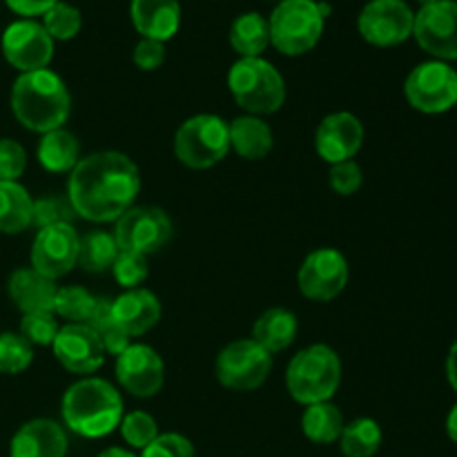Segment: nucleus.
I'll return each instance as SVG.
<instances>
[{
    "instance_id": "nucleus-33",
    "label": "nucleus",
    "mask_w": 457,
    "mask_h": 457,
    "mask_svg": "<svg viewBox=\"0 0 457 457\" xmlns=\"http://www.w3.org/2000/svg\"><path fill=\"white\" fill-rule=\"evenodd\" d=\"M34 361V346L21 333L0 335V373L21 375Z\"/></svg>"
},
{
    "instance_id": "nucleus-31",
    "label": "nucleus",
    "mask_w": 457,
    "mask_h": 457,
    "mask_svg": "<svg viewBox=\"0 0 457 457\" xmlns=\"http://www.w3.org/2000/svg\"><path fill=\"white\" fill-rule=\"evenodd\" d=\"M79 217L71 205L70 196L62 195H47L34 199V208H31V223L38 230L52 226H74V219Z\"/></svg>"
},
{
    "instance_id": "nucleus-47",
    "label": "nucleus",
    "mask_w": 457,
    "mask_h": 457,
    "mask_svg": "<svg viewBox=\"0 0 457 457\" xmlns=\"http://www.w3.org/2000/svg\"><path fill=\"white\" fill-rule=\"evenodd\" d=\"M98 457H137V455H134L132 451L120 449V446H110V449L103 451V453L98 455Z\"/></svg>"
},
{
    "instance_id": "nucleus-36",
    "label": "nucleus",
    "mask_w": 457,
    "mask_h": 457,
    "mask_svg": "<svg viewBox=\"0 0 457 457\" xmlns=\"http://www.w3.org/2000/svg\"><path fill=\"white\" fill-rule=\"evenodd\" d=\"M112 272H114L116 284L123 286L125 290H132L141 288V284L147 279V275H150V266H147L145 254L120 250L114 266H112Z\"/></svg>"
},
{
    "instance_id": "nucleus-14",
    "label": "nucleus",
    "mask_w": 457,
    "mask_h": 457,
    "mask_svg": "<svg viewBox=\"0 0 457 457\" xmlns=\"http://www.w3.org/2000/svg\"><path fill=\"white\" fill-rule=\"evenodd\" d=\"M3 54L21 74L47 70L54 58V38L34 21H16L4 29Z\"/></svg>"
},
{
    "instance_id": "nucleus-7",
    "label": "nucleus",
    "mask_w": 457,
    "mask_h": 457,
    "mask_svg": "<svg viewBox=\"0 0 457 457\" xmlns=\"http://www.w3.org/2000/svg\"><path fill=\"white\" fill-rule=\"evenodd\" d=\"M230 152V129L217 114H196L179 125L174 154L186 168L208 170L221 163Z\"/></svg>"
},
{
    "instance_id": "nucleus-17",
    "label": "nucleus",
    "mask_w": 457,
    "mask_h": 457,
    "mask_svg": "<svg viewBox=\"0 0 457 457\" xmlns=\"http://www.w3.org/2000/svg\"><path fill=\"white\" fill-rule=\"evenodd\" d=\"M52 348L62 369L74 375L94 373V370L101 369L103 360H105V348L87 324L62 326L54 339Z\"/></svg>"
},
{
    "instance_id": "nucleus-4",
    "label": "nucleus",
    "mask_w": 457,
    "mask_h": 457,
    "mask_svg": "<svg viewBox=\"0 0 457 457\" xmlns=\"http://www.w3.org/2000/svg\"><path fill=\"white\" fill-rule=\"evenodd\" d=\"M342 384V360L326 344H312L290 360L286 386L290 397L303 406L330 402Z\"/></svg>"
},
{
    "instance_id": "nucleus-20",
    "label": "nucleus",
    "mask_w": 457,
    "mask_h": 457,
    "mask_svg": "<svg viewBox=\"0 0 457 457\" xmlns=\"http://www.w3.org/2000/svg\"><path fill=\"white\" fill-rule=\"evenodd\" d=\"M9 299L13 306L22 312H54V302H56L58 286L49 277L40 275L34 268H18L7 284Z\"/></svg>"
},
{
    "instance_id": "nucleus-13",
    "label": "nucleus",
    "mask_w": 457,
    "mask_h": 457,
    "mask_svg": "<svg viewBox=\"0 0 457 457\" xmlns=\"http://www.w3.org/2000/svg\"><path fill=\"white\" fill-rule=\"evenodd\" d=\"M413 36L420 47L440 61L457 58V3L437 0L415 13Z\"/></svg>"
},
{
    "instance_id": "nucleus-25",
    "label": "nucleus",
    "mask_w": 457,
    "mask_h": 457,
    "mask_svg": "<svg viewBox=\"0 0 457 457\" xmlns=\"http://www.w3.org/2000/svg\"><path fill=\"white\" fill-rule=\"evenodd\" d=\"M36 156H38V163L47 172H71L80 161L79 138L71 132H67L65 128L52 129V132L43 134Z\"/></svg>"
},
{
    "instance_id": "nucleus-23",
    "label": "nucleus",
    "mask_w": 457,
    "mask_h": 457,
    "mask_svg": "<svg viewBox=\"0 0 457 457\" xmlns=\"http://www.w3.org/2000/svg\"><path fill=\"white\" fill-rule=\"evenodd\" d=\"M228 129H230V150H235L245 161L266 159L275 145L270 125L259 116H239L228 125Z\"/></svg>"
},
{
    "instance_id": "nucleus-22",
    "label": "nucleus",
    "mask_w": 457,
    "mask_h": 457,
    "mask_svg": "<svg viewBox=\"0 0 457 457\" xmlns=\"http://www.w3.org/2000/svg\"><path fill=\"white\" fill-rule=\"evenodd\" d=\"M129 16L143 38L165 43L181 25V4L179 0H132Z\"/></svg>"
},
{
    "instance_id": "nucleus-30",
    "label": "nucleus",
    "mask_w": 457,
    "mask_h": 457,
    "mask_svg": "<svg viewBox=\"0 0 457 457\" xmlns=\"http://www.w3.org/2000/svg\"><path fill=\"white\" fill-rule=\"evenodd\" d=\"M339 446L346 457H373L382 446V428L375 420L357 418L344 424Z\"/></svg>"
},
{
    "instance_id": "nucleus-44",
    "label": "nucleus",
    "mask_w": 457,
    "mask_h": 457,
    "mask_svg": "<svg viewBox=\"0 0 457 457\" xmlns=\"http://www.w3.org/2000/svg\"><path fill=\"white\" fill-rule=\"evenodd\" d=\"M4 3L21 16H45L58 0H4Z\"/></svg>"
},
{
    "instance_id": "nucleus-21",
    "label": "nucleus",
    "mask_w": 457,
    "mask_h": 457,
    "mask_svg": "<svg viewBox=\"0 0 457 457\" xmlns=\"http://www.w3.org/2000/svg\"><path fill=\"white\" fill-rule=\"evenodd\" d=\"M114 302V317L120 328L129 337H141L150 333L161 320V302L152 290L132 288L125 290L120 297L112 299Z\"/></svg>"
},
{
    "instance_id": "nucleus-11",
    "label": "nucleus",
    "mask_w": 457,
    "mask_h": 457,
    "mask_svg": "<svg viewBox=\"0 0 457 457\" xmlns=\"http://www.w3.org/2000/svg\"><path fill=\"white\" fill-rule=\"evenodd\" d=\"M415 13L404 0H370L360 13V34L375 47H395L413 34Z\"/></svg>"
},
{
    "instance_id": "nucleus-42",
    "label": "nucleus",
    "mask_w": 457,
    "mask_h": 457,
    "mask_svg": "<svg viewBox=\"0 0 457 457\" xmlns=\"http://www.w3.org/2000/svg\"><path fill=\"white\" fill-rule=\"evenodd\" d=\"M98 339H101L103 348H105V355L110 353V355L119 357L125 348L132 346V337L120 328L119 321H114V324L107 326L105 330H101V333H98Z\"/></svg>"
},
{
    "instance_id": "nucleus-18",
    "label": "nucleus",
    "mask_w": 457,
    "mask_h": 457,
    "mask_svg": "<svg viewBox=\"0 0 457 457\" xmlns=\"http://www.w3.org/2000/svg\"><path fill=\"white\" fill-rule=\"evenodd\" d=\"M364 143V125L351 112H335L320 123L315 134L317 154L335 165L353 161Z\"/></svg>"
},
{
    "instance_id": "nucleus-43",
    "label": "nucleus",
    "mask_w": 457,
    "mask_h": 457,
    "mask_svg": "<svg viewBox=\"0 0 457 457\" xmlns=\"http://www.w3.org/2000/svg\"><path fill=\"white\" fill-rule=\"evenodd\" d=\"M114 321H116L114 302L107 297H96V303H94V308H92V315H89V320L85 321V324H87L89 328L98 335L101 330H105L107 326L114 324Z\"/></svg>"
},
{
    "instance_id": "nucleus-27",
    "label": "nucleus",
    "mask_w": 457,
    "mask_h": 457,
    "mask_svg": "<svg viewBox=\"0 0 457 457\" xmlns=\"http://www.w3.org/2000/svg\"><path fill=\"white\" fill-rule=\"evenodd\" d=\"M230 45L241 58H262L270 45V27L257 12L241 13L230 27Z\"/></svg>"
},
{
    "instance_id": "nucleus-26",
    "label": "nucleus",
    "mask_w": 457,
    "mask_h": 457,
    "mask_svg": "<svg viewBox=\"0 0 457 457\" xmlns=\"http://www.w3.org/2000/svg\"><path fill=\"white\" fill-rule=\"evenodd\" d=\"M34 199L18 181H0V232L18 235L31 226Z\"/></svg>"
},
{
    "instance_id": "nucleus-28",
    "label": "nucleus",
    "mask_w": 457,
    "mask_h": 457,
    "mask_svg": "<svg viewBox=\"0 0 457 457\" xmlns=\"http://www.w3.org/2000/svg\"><path fill=\"white\" fill-rule=\"evenodd\" d=\"M344 415L330 402L306 406L302 415V431L315 445H333L344 431Z\"/></svg>"
},
{
    "instance_id": "nucleus-39",
    "label": "nucleus",
    "mask_w": 457,
    "mask_h": 457,
    "mask_svg": "<svg viewBox=\"0 0 457 457\" xmlns=\"http://www.w3.org/2000/svg\"><path fill=\"white\" fill-rule=\"evenodd\" d=\"M27 168V152L13 138H0V181H18Z\"/></svg>"
},
{
    "instance_id": "nucleus-32",
    "label": "nucleus",
    "mask_w": 457,
    "mask_h": 457,
    "mask_svg": "<svg viewBox=\"0 0 457 457\" xmlns=\"http://www.w3.org/2000/svg\"><path fill=\"white\" fill-rule=\"evenodd\" d=\"M94 303H96V297L89 290L80 288V286H62L56 293L54 315L62 317L70 324H85L92 315Z\"/></svg>"
},
{
    "instance_id": "nucleus-45",
    "label": "nucleus",
    "mask_w": 457,
    "mask_h": 457,
    "mask_svg": "<svg viewBox=\"0 0 457 457\" xmlns=\"http://www.w3.org/2000/svg\"><path fill=\"white\" fill-rule=\"evenodd\" d=\"M446 378H449V384L457 393V342L451 346L449 357H446Z\"/></svg>"
},
{
    "instance_id": "nucleus-1",
    "label": "nucleus",
    "mask_w": 457,
    "mask_h": 457,
    "mask_svg": "<svg viewBox=\"0 0 457 457\" xmlns=\"http://www.w3.org/2000/svg\"><path fill=\"white\" fill-rule=\"evenodd\" d=\"M141 172L123 152H94L70 172L67 196L76 214L92 223L116 221L134 205Z\"/></svg>"
},
{
    "instance_id": "nucleus-38",
    "label": "nucleus",
    "mask_w": 457,
    "mask_h": 457,
    "mask_svg": "<svg viewBox=\"0 0 457 457\" xmlns=\"http://www.w3.org/2000/svg\"><path fill=\"white\" fill-rule=\"evenodd\" d=\"M361 181H364V174H361V168L355 163V161H342V163L330 165L328 186L335 195L339 196L355 195V192L361 187Z\"/></svg>"
},
{
    "instance_id": "nucleus-8",
    "label": "nucleus",
    "mask_w": 457,
    "mask_h": 457,
    "mask_svg": "<svg viewBox=\"0 0 457 457\" xmlns=\"http://www.w3.org/2000/svg\"><path fill=\"white\" fill-rule=\"evenodd\" d=\"M406 101L424 114H442L457 105V71L445 61L415 67L404 83Z\"/></svg>"
},
{
    "instance_id": "nucleus-19",
    "label": "nucleus",
    "mask_w": 457,
    "mask_h": 457,
    "mask_svg": "<svg viewBox=\"0 0 457 457\" xmlns=\"http://www.w3.org/2000/svg\"><path fill=\"white\" fill-rule=\"evenodd\" d=\"M12 457H65L67 436L54 420H31L12 440Z\"/></svg>"
},
{
    "instance_id": "nucleus-48",
    "label": "nucleus",
    "mask_w": 457,
    "mask_h": 457,
    "mask_svg": "<svg viewBox=\"0 0 457 457\" xmlns=\"http://www.w3.org/2000/svg\"><path fill=\"white\" fill-rule=\"evenodd\" d=\"M418 3H422V7H424V4H431V3H437V0H418Z\"/></svg>"
},
{
    "instance_id": "nucleus-16",
    "label": "nucleus",
    "mask_w": 457,
    "mask_h": 457,
    "mask_svg": "<svg viewBox=\"0 0 457 457\" xmlns=\"http://www.w3.org/2000/svg\"><path fill=\"white\" fill-rule=\"evenodd\" d=\"M116 379L134 397H154L163 388L165 364L147 344H132L116 357Z\"/></svg>"
},
{
    "instance_id": "nucleus-34",
    "label": "nucleus",
    "mask_w": 457,
    "mask_h": 457,
    "mask_svg": "<svg viewBox=\"0 0 457 457\" xmlns=\"http://www.w3.org/2000/svg\"><path fill=\"white\" fill-rule=\"evenodd\" d=\"M120 436L132 449H145L159 437V424L145 411H132L120 420Z\"/></svg>"
},
{
    "instance_id": "nucleus-46",
    "label": "nucleus",
    "mask_w": 457,
    "mask_h": 457,
    "mask_svg": "<svg viewBox=\"0 0 457 457\" xmlns=\"http://www.w3.org/2000/svg\"><path fill=\"white\" fill-rule=\"evenodd\" d=\"M446 433H449L451 440L457 445V404L451 409L449 418H446Z\"/></svg>"
},
{
    "instance_id": "nucleus-24",
    "label": "nucleus",
    "mask_w": 457,
    "mask_h": 457,
    "mask_svg": "<svg viewBox=\"0 0 457 457\" xmlns=\"http://www.w3.org/2000/svg\"><path fill=\"white\" fill-rule=\"evenodd\" d=\"M297 317L288 308H270L263 312L253 328V339L262 348H266L270 355L286 351L297 339Z\"/></svg>"
},
{
    "instance_id": "nucleus-9",
    "label": "nucleus",
    "mask_w": 457,
    "mask_h": 457,
    "mask_svg": "<svg viewBox=\"0 0 457 457\" xmlns=\"http://www.w3.org/2000/svg\"><path fill=\"white\" fill-rule=\"evenodd\" d=\"M270 370L272 355L253 337L230 342L217 357V379L230 391H254L266 382Z\"/></svg>"
},
{
    "instance_id": "nucleus-3",
    "label": "nucleus",
    "mask_w": 457,
    "mask_h": 457,
    "mask_svg": "<svg viewBox=\"0 0 457 457\" xmlns=\"http://www.w3.org/2000/svg\"><path fill=\"white\" fill-rule=\"evenodd\" d=\"M62 420L74 433L83 437L110 436L123 420V397L110 382L85 378L71 384L62 395Z\"/></svg>"
},
{
    "instance_id": "nucleus-35",
    "label": "nucleus",
    "mask_w": 457,
    "mask_h": 457,
    "mask_svg": "<svg viewBox=\"0 0 457 457\" xmlns=\"http://www.w3.org/2000/svg\"><path fill=\"white\" fill-rule=\"evenodd\" d=\"M43 18V27L47 29V34L56 40L74 38L80 31V25H83V16H80L79 9L71 7V4L67 3H61V0H58Z\"/></svg>"
},
{
    "instance_id": "nucleus-37",
    "label": "nucleus",
    "mask_w": 457,
    "mask_h": 457,
    "mask_svg": "<svg viewBox=\"0 0 457 457\" xmlns=\"http://www.w3.org/2000/svg\"><path fill=\"white\" fill-rule=\"evenodd\" d=\"M58 330H61V326H58L54 312H29V315H22L21 335L31 346H52Z\"/></svg>"
},
{
    "instance_id": "nucleus-12",
    "label": "nucleus",
    "mask_w": 457,
    "mask_h": 457,
    "mask_svg": "<svg viewBox=\"0 0 457 457\" xmlns=\"http://www.w3.org/2000/svg\"><path fill=\"white\" fill-rule=\"evenodd\" d=\"M348 284V262L339 250L320 248L308 254L297 272L299 293L312 302L339 297Z\"/></svg>"
},
{
    "instance_id": "nucleus-41",
    "label": "nucleus",
    "mask_w": 457,
    "mask_h": 457,
    "mask_svg": "<svg viewBox=\"0 0 457 457\" xmlns=\"http://www.w3.org/2000/svg\"><path fill=\"white\" fill-rule=\"evenodd\" d=\"M132 61L134 65L143 71L159 70L165 61V45L159 43V40L143 38L141 43H137V47H134Z\"/></svg>"
},
{
    "instance_id": "nucleus-29",
    "label": "nucleus",
    "mask_w": 457,
    "mask_h": 457,
    "mask_svg": "<svg viewBox=\"0 0 457 457\" xmlns=\"http://www.w3.org/2000/svg\"><path fill=\"white\" fill-rule=\"evenodd\" d=\"M120 248L116 244L114 235L103 230L87 232L85 237H80L79 245V263L76 266L83 268L85 272H92V275H98V272L112 270L116 257H119Z\"/></svg>"
},
{
    "instance_id": "nucleus-40",
    "label": "nucleus",
    "mask_w": 457,
    "mask_h": 457,
    "mask_svg": "<svg viewBox=\"0 0 457 457\" xmlns=\"http://www.w3.org/2000/svg\"><path fill=\"white\" fill-rule=\"evenodd\" d=\"M141 457H196L195 446L179 433H163L150 446L143 449Z\"/></svg>"
},
{
    "instance_id": "nucleus-2",
    "label": "nucleus",
    "mask_w": 457,
    "mask_h": 457,
    "mask_svg": "<svg viewBox=\"0 0 457 457\" xmlns=\"http://www.w3.org/2000/svg\"><path fill=\"white\" fill-rule=\"evenodd\" d=\"M71 98L67 85L49 70L27 71L12 87V112L22 128L47 134L62 128L70 116Z\"/></svg>"
},
{
    "instance_id": "nucleus-5",
    "label": "nucleus",
    "mask_w": 457,
    "mask_h": 457,
    "mask_svg": "<svg viewBox=\"0 0 457 457\" xmlns=\"http://www.w3.org/2000/svg\"><path fill=\"white\" fill-rule=\"evenodd\" d=\"M228 87L237 105L253 116L275 114L286 103L284 76L263 58H239L230 67Z\"/></svg>"
},
{
    "instance_id": "nucleus-10",
    "label": "nucleus",
    "mask_w": 457,
    "mask_h": 457,
    "mask_svg": "<svg viewBox=\"0 0 457 457\" xmlns=\"http://www.w3.org/2000/svg\"><path fill=\"white\" fill-rule=\"evenodd\" d=\"M114 239L120 250L138 254H154L172 239V223L168 214L154 205H132L116 219Z\"/></svg>"
},
{
    "instance_id": "nucleus-15",
    "label": "nucleus",
    "mask_w": 457,
    "mask_h": 457,
    "mask_svg": "<svg viewBox=\"0 0 457 457\" xmlns=\"http://www.w3.org/2000/svg\"><path fill=\"white\" fill-rule=\"evenodd\" d=\"M80 237L74 226L43 228L31 245V268L49 279H61L79 263Z\"/></svg>"
},
{
    "instance_id": "nucleus-6",
    "label": "nucleus",
    "mask_w": 457,
    "mask_h": 457,
    "mask_svg": "<svg viewBox=\"0 0 457 457\" xmlns=\"http://www.w3.org/2000/svg\"><path fill=\"white\" fill-rule=\"evenodd\" d=\"M330 13L326 3L315 0H281L272 12L270 43L286 56H302L320 43L324 21Z\"/></svg>"
}]
</instances>
